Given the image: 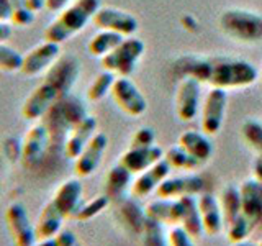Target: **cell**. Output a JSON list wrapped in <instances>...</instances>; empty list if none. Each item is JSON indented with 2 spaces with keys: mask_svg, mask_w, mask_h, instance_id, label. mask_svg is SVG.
Listing matches in <instances>:
<instances>
[{
  "mask_svg": "<svg viewBox=\"0 0 262 246\" xmlns=\"http://www.w3.org/2000/svg\"><path fill=\"white\" fill-rule=\"evenodd\" d=\"M243 199V213L254 228H262V182L256 177L246 179L239 186Z\"/></svg>",
  "mask_w": 262,
  "mask_h": 246,
  "instance_id": "obj_18",
  "label": "cell"
},
{
  "mask_svg": "<svg viewBox=\"0 0 262 246\" xmlns=\"http://www.w3.org/2000/svg\"><path fill=\"white\" fill-rule=\"evenodd\" d=\"M108 148V136L102 131H97L89 145L82 150V153L74 159V171L77 177H89L98 169L102 158Z\"/></svg>",
  "mask_w": 262,
  "mask_h": 246,
  "instance_id": "obj_15",
  "label": "cell"
},
{
  "mask_svg": "<svg viewBox=\"0 0 262 246\" xmlns=\"http://www.w3.org/2000/svg\"><path fill=\"white\" fill-rule=\"evenodd\" d=\"M82 195H84V187L79 179H66L64 182L57 187V191L53 197V202L56 203V207L62 212V215L66 218H72L74 213L77 212V209L82 203Z\"/></svg>",
  "mask_w": 262,
  "mask_h": 246,
  "instance_id": "obj_21",
  "label": "cell"
},
{
  "mask_svg": "<svg viewBox=\"0 0 262 246\" xmlns=\"http://www.w3.org/2000/svg\"><path fill=\"white\" fill-rule=\"evenodd\" d=\"M180 74L195 77L200 84L218 89H246L257 80V69L249 61L233 57H184L179 61Z\"/></svg>",
  "mask_w": 262,
  "mask_h": 246,
  "instance_id": "obj_1",
  "label": "cell"
},
{
  "mask_svg": "<svg viewBox=\"0 0 262 246\" xmlns=\"http://www.w3.org/2000/svg\"><path fill=\"white\" fill-rule=\"evenodd\" d=\"M66 217L62 215V212L56 207V203L53 200H49L43 209L36 220L35 232H36V240H49L54 238L57 233L62 230V221Z\"/></svg>",
  "mask_w": 262,
  "mask_h": 246,
  "instance_id": "obj_24",
  "label": "cell"
},
{
  "mask_svg": "<svg viewBox=\"0 0 262 246\" xmlns=\"http://www.w3.org/2000/svg\"><path fill=\"white\" fill-rule=\"evenodd\" d=\"M259 246H262V240H260V241H259Z\"/></svg>",
  "mask_w": 262,
  "mask_h": 246,
  "instance_id": "obj_50",
  "label": "cell"
},
{
  "mask_svg": "<svg viewBox=\"0 0 262 246\" xmlns=\"http://www.w3.org/2000/svg\"><path fill=\"white\" fill-rule=\"evenodd\" d=\"M233 246H259V244H254V243H249V241H241V243H234Z\"/></svg>",
  "mask_w": 262,
  "mask_h": 246,
  "instance_id": "obj_49",
  "label": "cell"
},
{
  "mask_svg": "<svg viewBox=\"0 0 262 246\" xmlns=\"http://www.w3.org/2000/svg\"><path fill=\"white\" fill-rule=\"evenodd\" d=\"M126 36L120 35V33H115V31H108V30H100L90 38V41L87 43V51L90 56L94 57H102L106 56L108 53H112L115 48H118L123 39Z\"/></svg>",
  "mask_w": 262,
  "mask_h": 246,
  "instance_id": "obj_30",
  "label": "cell"
},
{
  "mask_svg": "<svg viewBox=\"0 0 262 246\" xmlns=\"http://www.w3.org/2000/svg\"><path fill=\"white\" fill-rule=\"evenodd\" d=\"M220 30L237 43H260L262 15L243 8H229L220 16Z\"/></svg>",
  "mask_w": 262,
  "mask_h": 246,
  "instance_id": "obj_3",
  "label": "cell"
},
{
  "mask_svg": "<svg viewBox=\"0 0 262 246\" xmlns=\"http://www.w3.org/2000/svg\"><path fill=\"white\" fill-rule=\"evenodd\" d=\"M164 159L170 164L172 169H182V171H195L202 164L192 154H188L180 145L170 146L167 151H164Z\"/></svg>",
  "mask_w": 262,
  "mask_h": 246,
  "instance_id": "obj_32",
  "label": "cell"
},
{
  "mask_svg": "<svg viewBox=\"0 0 262 246\" xmlns=\"http://www.w3.org/2000/svg\"><path fill=\"white\" fill-rule=\"evenodd\" d=\"M154 141H156V131L151 127H141L131 136L129 148H147L152 146Z\"/></svg>",
  "mask_w": 262,
  "mask_h": 246,
  "instance_id": "obj_39",
  "label": "cell"
},
{
  "mask_svg": "<svg viewBox=\"0 0 262 246\" xmlns=\"http://www.w3.org/2000/svg\"><path fill=\"white\" fill-rule=\"evenodd\" d=\"M74 0H46V10L53 13H61L64 8H68Z\"/></svg>",
  "mask_w": 262,
  "mask_h": 246,
  "instance_id": "obj_43",
  "label": "cell"
},
{
  "mask_svg": "<svg viewBox=\"0 0 262 246\" xmlns=\"http://www.w3.org/2000/svg\"><path fill=\"white\" fill-rule=\"evenodd\" d=\"M228 105V92L225 89L211 87L203 100L200 113V127L205 135H216L223 127Z\"/></svg>",
  "mask_w": 262,
  "mask_h": 246,
  "instance_id": "obj_9",
  "label": "cell"
},
{
  "mask_svg": "<svg viewBox=\"0 0 262 246\" xmlns=\"http://www.w3.org/2000/svg\"><path fill=\"white\" fill-rule=\"evenodd\" d=\"M254 230L256 228H254V225L249 221V218L246 217L244 213H241L234 221H231V223L226 227V236L231 244L241 243V241H246V238H248Z\"/></svg>",
  "mask_w": 262,
  "mask_h": 246,
  "instance_id": "obj_36",
  "label": "cell"
},
{
  "mask_svg": "<svg viewBox=\"0 0 262 246\" xmlns=\"http://www.w3.org/2000/svg\"><path fill=\"white\" fill-rule=\"evenodd\" d=\"M184 150L192 154L195 159H199L200 162H205L211 158L213 154V145L208 139V135L200 133L195 130H187L182 135L179 136V143Z\"/></svg>",
  "mask_w": 262,
  "mask_h": 246,
  "instance_id": "obj_25",
  "label": "cell"
},
{
  "mask_svg": "<svg viewBox=\"0 0 262 246\" xmlns=\"http://www.w3.org/2000/svg\"><path fill=\"white\" fill-rule=\"evenodd\" d=\"M12 7L8 0H0V22H10Z\"/></svg>",
  "mask_w": 262,
  "mask_h": 246,
  "instance_id": "obj_45",
  "label": "cell"
},
{
  "mask_svg": "<svg viewBox=\"0 0 262 246\" xmlns=\"http://www.w3.org/2000/svg\"><path fill=\"white\" fill-rule=\"evenodd\" d=\"M170 171V164L162 158L161 161L152 164L151 168L143 171L141 174H138L133 186H131V194H133V197H146L151 192H156V189L159 187L162 180L169 177Z\"/></svg>",
  "mask_w": 262,
  "mask_h": 246,
  "instance_id": "obj_20",
  "label": "cell"
},
{
  "mask_svg": "<svg viewBox=\"0 0 262 246\" xmlns=\"http://www.w3.org/2000/svg\"><path fill=\"white\" fill-rule=\"evenodd\" d=\"M5 223L15 246H33L36 240L35 225L30 221L27 207L21 202H13L5 210Z\"/></svg>",
  "mask_w": 262,
  "mask_h": 246,
  "instance_id": "obj_8",
  "label": "cell"
},
{
  "mask_svg": "<svg viewBox=\"0 0 262 246\" xmlns=\"http://www.w3.org/2000/svg\"><path fill=\"white\" fill-rule=\"evenodd\" d=\"M199 210L203 225V233H207L208 236H216L225 227L223 213H221L218 200L211 194H200Z\"/></svg>",
  "mask_w": 262,
  "mask_h": 246,
  "instance_id": "obj_23",
  "label": "cell"
},
{
  "mask_svg": "<svg viewBox=\"0 0 262 246\" xmlns=\"http://www.w3.org/2000/svg\"><path fill=\"white\" fill-rule=\"evenodd\" d=\"M144 49L146 45L143 39L128 36L123 39L118 48L102 57V68L103 71L113 72L118 77H131V74L136 71L138 61L144 54Z\"/></svg>",
  "mask_w": 262,
  "mask_h": 246,
  "instance_id": "obj_5",
  "label": "cell"
},
{
  "mask_svg": "<svg viewBox=\"0 0 262 246\" xmlns=\"http://www.w3.org/2000/svg\"><path fill=\"white\" fill-rule=\"evenodd\" d=\"M12 7V15H10V23L13 27H30L35 22V12L27 5L25 0H8Z\"/></svg>",
  "mask_w": 262,
  "mask_h": 246,
  "instance_id": "obj_38",
  "label": "cell"
},
{
  "mask_svg": "<svg viewBox=\"0 0 262 246\" xmlns=\"http://www.w3.org/2000/svg\"><path fill=\"white\" fill-rule=\"evenodd\" d=\"M167 244L169 246H195L193 238L188 235L180 225L174 227L167 233Z\"/></svg>",
  "mask_w": 262,
  "mask_h": 246,
  "instance_id": "obj_40",
  "label": "cell"
},
{
  "mask_svg": "<svg viewBox=\"0 0 262 246\" xmlns=\"http://www.w3.org/2000/svg\"><path fill=\"white\" fill-rule=\"evenodd\" d=\"M13 25L10 22H0V43H5L7 39H10L12 36V30Z\"/></svg>",
  "mask_w": 262,
  "mask_h": 246,
  "instance_id": "obj_44",
  "label": "cell"
},
{
  "mask_svg": "<svg viewBox=\"0 0 262 246\" xmlns=\"http://www.w3.org/2000/svg\"><path fill=\"white\" fill-rule=\"evenodd\" d=\"M92 22L98 30L115 31L126 38L133 36L139 28V23L135 15L115 7H100L94 15Z\"/></svg>",
  "mask_w": 262,
  "mask_h": 246,
  "instance_id": "obj_13",
  "label": "cell"
},
{
  "mask_svg": "<svg viewBox=\"0 0 262 246\" xmlns=\"http://www.w3.org/2000/svg\"><path fill=\"white\" fill-rule=\"evenodd\" d=\"M33 246H57V244H56L54 238H49V240H39V241H36Z\"/></svg>",
  "mask_w": 262,
  "mask_h": 246,
  "instance_id": "obj_48",
  "label": "cell"
},
{
  "mask_svg": "<svg viewBox=\"0 0 262 246\" xmlns=\"http://www.w3.org/2000/svg\"><path fill=\"white\" fill-rule=\"evenodd\" d=\"M164 158V150L161 146H147V148H128L120 156V164L125 166L133 174H141L143 171L151 168L152 164Z\"/></svg>",
  "mask_w": 262,
  "mask_h": 246,
  "instance_id": "obj_19",
  "label": "cell"
},
{
  "mask_svg": "<svg viewBox=\"0 0 262 246\" xmlns=\"http://www.w3.org/2000/svg\"><path fill=\"white\" fill-rule=\"evenodd\" d=\"M218 203H220L221 213H223L225 227H228L231 221H234L243 213V199H241L239 187L226 186L220 194Z\"/></svg>",
  "mask_w": 262,
  "mask_h": 246,
  "instance_id": "obj_29",
  "label": "cell"
},
{
  "mask_svg": "<svg viewBox=\"0 0 262 246\" xmlns=\"http://www.w3.org/2000/svg\"><path fill=\"white\" fill-rule=\"evenodd\" d=\"M110 197L106 194L102 195H97L94 199H90L87 202H82L80 207L77 209V212L74 213V220H79V221H87V220H92L94 217H97L98 213H102L106 207L110 205Z\"/></svg>",
  "mask_w": 262,
  "mask_h": 246,
  "instance_id": "obj_33",
  "label": "cell"
},
{
  "mask_svg": "<svg viewBox=\"0 0 262 246\" xmlns=\"http://www.w3.org/2000/svg\"><path fill=\"white\" fill-rule=\"evenodd\" d=\"M131 182H133V172H129L120 162L115 164L106 174L105 194L110 197V200H120Z\"/></svg>",
  "mask_w": 262,
  "mask_h": 246,
  "instance_id": "obj_27",
  "label": "cell"
},
{
  "mask_svg": "<svg viewBox=\"0 0 262 246\" xmlns=\"http://www.w3.org/2000/svg\"><path fill=\"white\" fill-rule=\"evenodd\" d=\"M51 143V135L45 121H36L31 125L21 139V162L25 168H35L41 162Z\"/></svg>",
  "mask_w": 262,
  "mask_h": 246,
  "instance_id": "obj_11",
  "label": "cell"
},
{
  "mask_svg": "<svg viewBox=\"0 0 262 246\" xmlns=\"http://www.w3.org/2000/svg\"><path fill=\"white\" fill-rule=\"evenodd\" d=\"M146 215L154 220H158L162 225H180L182 220V203L179 199H164L159 197L149 202L144 207Z\"/></svg>",
  "mask_w": 262,
  "mask_h": 246,
  "instance_id": "obj_22",
  "label": "cell"
},
{
  "mask_svg": "<svg viewBox=\"0 0 262 246\" xmlns=\"http://www.w3.org/2000/svg\"><path fill=\"white\" fill-rule=\"evenodd\" d=\"M25 2H27V5H28L35 13L41 12V10H43V8L46 7V0H25Z\"/></svg>",
  "mask_w": 262,
  "mask_h": 246,
  "instance_id": "obj_47",
  "label": "cell"
},
{
  "mask_svg": "<svg viewBox=\"0 0 262 246\" xmlns=\"http://www.w3.org/2000/svg\"><path fill=\"white\" fill-rule=\"evenodd\" d=\"M241 133L244 141L248 143L252 150H256L259 154H262V121L256 118L244 120L241 125Z\"/></svg>",
  "mask_w": 262,
  "mask_h": 246,
  "instance_id": "obj_37",
  "label": "cell"
},
{
  "mask_svg": "<svg viewBox=\"0 0 262 246\" xmlns=\"http://www.w3.org/2000/svg\"><path fill=\"white\" fill-rule=\"evenodd\" d=\"M180 203H182V220H180V227L190 235L193 240L200 238L203 235V225L200 218L199 210V199L195 195H184L180 197Z\"/></svg>",
  "mask_w": 262,
  "mask_h": 246,
  "instance_id": "obj_26",
  "label": "cell"
},
{
  "mask_svg": "<svg viewBox=\"0 0 262 246\" xmlns=\"http://www.w3.org/2000/svg\"><path fill=\"white\" fill-rule=\"evenodd\" d=\"M252 172H254V177L262 182V154H259L256 159L252 162Z\"/></svg>",
  "mask_w": 262,
  "mask_h": 246,
  "instance_id": "obj_46",
  "label": "cell"
},
{
  "mask_svg": "<svg viewBox=\"0 0 262 246\" xmlns=\"http://www.w3.org/2000/svg\"><path fill=\"white\" fill-rule=\"evenodd\" d=\"M112 98L117 107L129 117H141L147 110V100L129 77H117L112 87Z\"/></svg>",
  "mask_w": 262,
  "mask_h": 246,
  "instance_id": "obj_7",
  "label": "cell"
},
{
  "mask_svg": "<svg viewBox=\"0 0 262 246\" xmlns=\"http://www.w3.org/2000/svg\"><path fill=\"white\" fill-rule=\"evenodd\" d=\"M79 74H80L79 59L72 54H66V56H61L59 59L46 71L45 79L51 82V84L59 90V94L62 97H66L71 94Z\"/></svg>",
  "mask_w": 262,
  "mask_h": 246,
  "instance_id": "obj_14",
  "label": "cell"
},
{
  "mask_svg": "<svg viewBox=\"0 0 262 246\" xmlns=\"http://www.w3.org/2000/svg\"><path fill=\"white\" fill-rule=\"evenodd\" d=\"M202 84L195 77L184 76L174 95V109L180 121H192L200 110Z\"/></svg>",
  "mask_w": 262,
  "mask_h": 246,
  "instance_id": "obj_10",
  "label": "cell"
},
{
  "mask_svg": "<svg viewBox=\"0 0 262 246\" xmlns=\"http://www.w3.org/2000/svg\"><path fill=\"white\" fill-rule=\"evenodd\" d=\"M141 238H143V246H169L167 238L164 236V232H162V223H159L158 220H154L147 215L144 220Z\"/></svg>",
  "mask_w": 262,
  "mask_h": 246,
  "instance_id": "obj_34",
  "label": "cell"
},
{
  "mask_svg": "<svg viewBox=\"0 0 262 246\" xmlns=\"http://www.w3.org/2000/svg\"><path fill=\"white\" fill-rule=\"evenodd\" d=\"M4 153L10 162L21 159V141H16L15 138H7L4 141Z\"/></svg>",
  "mask_w": 262,
  "mask_h": 246,
  "instance_id": "obj_41",
  "label": "cell"
},
{
  "mask_svg": "<svg viewBox=\"0 0 262 246\" xmlns=\"http://www.w3.org/2000/svg\"><path fill=\"white\" fill-rule=\"evenodd\" d=\"M87 115L89 113L85 110L84 104L72 94L59 98L45 115V118H46L45 125L49 130L51 141H53V138H57V136H68L69 131L76 127L79 121L84 120Z\"/></svg>",
  "mask_w": 262,
  "mask_h": 246,
  "instance_id": "obj_4",
  "label": "cell"
},
{
  "mask_svg": "<svg viewBox=\"0 0 262 246\" xmlns=\"http://www.w3.org/2000/svg\"><path fill=\"white\" fill-rule=\"evenodd\" d=\"M23 64V54L7 43H0V72L13 74L20 72Z\"/></svg>",
  "mask_w": 262,
  "mask_h": 246,
  "instance_id": "obj_35",
  "label": "cell"
},
{
  "mask_svg": "<svg viewBox=\"0 0 262 246\" xmlns=\"http://www.w3.org/2000/svg\"><path fill=\"white\" fill-rule=\"evenodd\" d=\"M100 7L102 0H74L68 8H64L56 16V20L46 27L45 39L62 45L64 41L71 39L84 30Z\"/></svg>",
  "mask_w": 262,
  "mask_h": 246,
  "instance_id": "obj_2",
  "label": "cell"
},
{
  "mask_svg": "<svg viewBox=\"0 0 262 246\" xmlns=\"http://www.w3.org/2000/svg\"><path fill=\"white\" fill-rule=\"evenodd\" d=\"M61 57V45L53 41H43L36 45L27 54H23L21 74L27 77H35L46 72Z\"/></svg>",
  "mask_w": 262,
  "mask_h": 246,
  "instance_id": "obj_12",
  "label": "cell"
},
{
  "mask_svg": "<svg viewBox=\"0 0 262 246\" xmlns=\"http://www.w3.org/2000/svg\"><path fill=\"white\" fill-rule=\"evenodd\" d=\"M118 210L120 217L131 232L141 235L144 220H146V210L139 205L133 197H121L118 200Z\"/></svg>",
  "mask_w": 262,
  "mask_h": 246,
  "instance_id": "obj_28",
  "label": "cell"
},
{
  "mask_svg": "<svg viewBox=\"0 0 262 246\" xmlns=\"http://www.w3.org/2000/svg\"><path fill=\"white\" fill-rule=\"evenodd\" d=\"M97 127H98V121L95 117H92V115H87L84 120L79 121L64 139L62 148H64L66 158L76 159L82 153V150L89 145L90 139L94 138V135L97 133Z\"/></svg>",
  "mask_w": 262,
  "mask_h": 246,
  "instance_id": "obj_17",
  "label": "cell"
},
{
  "mask_svg": "<svg viewBox=\"0 0 262 246\" xmlns=\"http://www.w3.org/2000/svg\"><path fill=\"white\" fill-rule=\"evenodd\" d=\"M205 189L203 177L187 174L179 177H166L156 189V195L164 199H180L184 195H199Z\"/></svg>",
  "mask_w": 262,
  "mask_h": 246,
  "instance_id": "obj_16",
  "label": "cell"
},
{
  "mask_svg": "<svg viewBox=\"0 0 262 246\" xmlns=\"http://www.w3.org/2000/svg\"><path fill=\"white\" fill-rule=\"evenodd\" d=\"M59 98H62L59 90L49 80L43 79V82L33 89V92L25 98L20 110L21 117L28 121H38L39 118H45V115Z\"/></svg>",
  "mask_w": 262,
  "mask_h": 246,
  "instance_id": "obj_6",
  "label": "cell"
},
{
  "mask_svg": "<svg viewBox=\"0 0 262 246\" xmlns=\"http://www.w3.org/2000/svg\"><path fill=\"white\" fill-rule=\"evenodd\" d=\"M54 240L57 246H84L77 240V236L74 235L72 230H68V228H62L61 232L54 236Z\"/></svg>",
  "mask_w": 262,
  "mask_h": 246,
  "instance_id": "obj_42",
  "label": "cell"
},
{
  "mask_svg": "<svg viewBox=\"0 0 262 246\" xmlns=\"http://www.w3.org/2000/svg\"><path fill=\"white\" fill-rule=\"evenodd\" d=\"M115 76L113 72H108V71H103L100 74H97L95 79L90 82L87 90H85V97L89 102H100L103 98L112 94V87L115 84Z\"/></svg>",
  "mask_w": 262,
  "mask_h": 246,
  "instance_id": "obj_31",
  "label": "cell"
}]
</instances>
